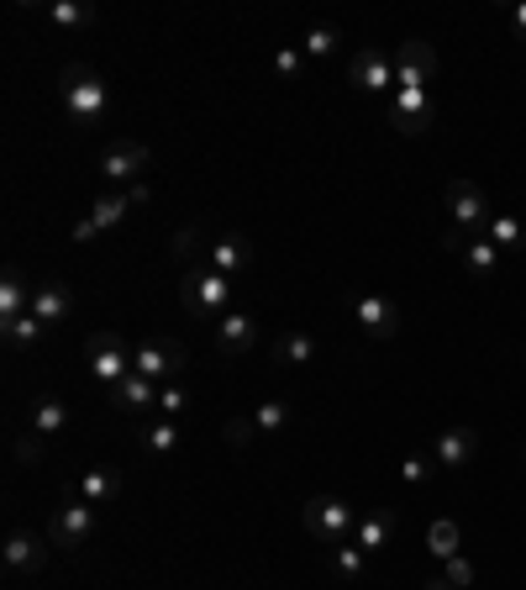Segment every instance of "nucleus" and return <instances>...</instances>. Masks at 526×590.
<instances>
[{
    "mask_svg": "<svg viewBox=\"0 0 526 590\" xmlns=\"http://www.w3.org/2000/svg\"><path fill=\"white\" fill-rule=\"evenodd\" d=\"M426 543H432V553H437V559H458V543H464V532H458V522L437 517V522L426 528Z\"/></svg>",
    "mask_w": 526,
    "mask_h": 590,
    "instance_id": "7c9ffc66",
    "label": "nucleus"
},
{
    "mask_svg": "<svg viewBox=\"0 0 526 590\" xmlns=\"http://www.w3.org/2000/svg\"><path fill=\"white\" fill-rule=\"evenodd\" d=\"M101 532V507H90L84 496H74V490H63V507H53V517H48V543L53 549H84L90 538Z\"/></svg>",
    "mask_w": 526,
    "mask_h": 590,
    "instance_id": "20e7f679",
    "label": "nucleus"
},
{
    "mask_svg": "<svg viewBox=\"0 0 526 590\" xmlns=\"http://www.w3.org/2000/svg\"><path fill=\"white\" fill-rule=\"evenodd\" d=\"M395 69H411V74H422V80H432L437 74V53H432V42H422V38H405V42H395Z\"/></svg>",
    "mask_w": 526,
    "mask_h": 590,
    "instance_id": "b1692460",
    "label": "nucleus"
},
{
    "mask_svg": "<svg viewBox=\"0 0 526 590\" xmlns=\"http://www.w3.org/2000/svg\"><path fill=\"white\" fill-rule=\"evenodd\" d=\"M253 422H259V432H284V422H290V407H284L280 396H269V401H259Z\"/></svg>",
    "mask_w": 526,
    "mask_h": 590,
    "instance_id": "72a5a7b5",
    "label": "nucleus"
},
{
    "mask_svg": "<svg viewBox=\"0 0 526 590\" xmlns=\"http://www.w3.org/2000/svg\"><path fill=\"white\" fill-rule=\"evenodd\" d=\"M159 380H142V374H127V380H117V386L105 390V401L122 411V417H132V422H148V417H159Z\"/></svg>",
    "mask_w": 526,
    "mask_h": 590,
    "instance_id": "9d476101",
    "label": "nucleus"
},
{
    "mask_svg": "<svg viewBox=\"0 0 526 590\" xmlns=\"http://www.w3.org/2000/svg\"><path fill=\"white\" fill-rule=\"evenodd\" d=\"M48 538H38V532H27V528H11L6 532V549H0V564H6V574L11 580H32V574L48 564Z\"/></svg>",
    "mask_w": 526,
    "mask_h": 590,
    "instance_id": "1a4fd4ad",
    "label": "nucleus"
},
{
    "mask_svg": "<svg viewBox=\"0 0 526 590\" xmlns=\"http://www.w3.org/2000/svg\"><path fill=\"white\" fill-rule=\"evenodd\" d=\"M132 374L159 380V386L180 380L184 374V348L169 343V338H142V343H132Z\"/></svg>",
    "mask_w": 526,
    "mask_h": 590,
    "instance_id": "0eeeda50",
    "label": "nucleus"
},
{
    "mask_svg": "<svg viewBox=\"0 0 526 590\" xmlns=\"http://www.w3.org/2000/svg\"><path fill=\"white\" fill-rule=\"evenodd\" d=\"M458 264L468 269V280H489V274L500 269V248L489 243V238H468V243L458 248Z\"/></svg>",
    "mask_w": 526,
    "mask_h": 590,
    "instance_id": "5701e85b",
    "label": "nucleus"
},
{
    "mask_svg": "<svg viewBox=\"0 0 526 590\" xmlns=\"http://www.w3.org/2000/svg\"><path fill=\"white\" fill-rule=\"evenodd\" d=\"M32 296H38V290L21 280V269H6V280H0V327L27 317V311H32Z\"/></svg>",
    "mask_w": 526,
    "mask_h": 590,
    "instance_id": "4be33fe9",
    "label": "nucleus"
},
{
    "mask_svg": "<svg viewBox=\"0 0 526 590\" xmlns=\"http://www.w3.org/2000/svg\"><path fill=\"white\" fill-rule=\"evenodd\" d=\"M69 311H74V296H69V286H59V280L38 286V296H32V317H38L42 327H63V322H69Z\"/></svg>",
    "mask_w": 526,
    "mask_h": 590,
    "instance_id": "aec40b11",
    "label": "nucleus"
},
{
    "mask_svg": "<svg viewBox=\"0 0 526 590\" xmlns=\"http://www.w3.org/2000/svg\"><path fill=\"white\" fill-rule=\"evenodd\" d=\"M422 590H458V586H447L443 574H437V580H426V586H422Z\"/></svg>",
    "mask_w": 526,
    "mask_h": 590,
    "instance_id": "79ce46f5",
    "label": "nucleus"
},
{
    "mask_svg": "<svg viewBox=\"0 0 526 590\" xmlns=\"http://www.w3.org/2000/svg\"><path fill=\"white\" fill-rule=\"evenodd\" d=\"M59 101L74 122L95 127L111 117V90H105V80L90 69V63H63L59 69Z\"/></svg>",
    "mask_w": 526,
    "mask_h": 590,
    "instance_id": "f257e3e1",
    "label": "nucleus"
},
{
    "mask_svg": "<svg viewBox=\"0 0 526 590\" xmlns=\"http://www.w3.org/2000/svg\"><path fill=\"white\" fill-rule=\"evenodd\" d=\"M11 453H17L21 464H42V438L38 432H21L17 443H11Z\"/></svg>",
    "mask_w": 526,
    "mask_h": 590,
    "instance_id": "58836bf2",
    "label": "nucleus"
},
{
    "mask_svg": "<svg viewBox=\"0 0 526 590\" xmlns=\"http://www.w3.org/2000/svg\"><path fill=\"white\" fill-rule=\"evenodd\" d=\"M138 443H142V453H153V459H174L184 448V428L169 422V417H148V422H138Z\"/></svg>",
    "mask_w": 526,
    "mask_h": 590,
    "instance_id": "f3484780",
    "label": "nucleus"
},
{
    "mask_svg": "<svg viewBox=\"0 0 526 590\" xmlns=\"http://www.w3.org/2000/svg\"><path fill=\"white\" fill-rule=\"evenodd\" d=\"M332 570H337V580H347V586H353V580H364L368 553L358 549L353 538H347V543H337V549H332Z\"/></svg>",
    "mask_w": 526,
    "mask_h": 590,
    "instance_id": "cd10ccee",
    "label": "nucleus"
},
{
    "mask_svg": "<svg viewBox=\"0 0 526 590\" xmlns=\"http://www.w3.org/2000/svg\"><path fill=\"white\" fill-rule=\"evenodd\" d=\"M48 21H53V27H90V21H95V6H90V0H53V6H48Z\"/></svg>",
    "mask_w": 526,
    "mask_h": 590,
    "instance_id": "c756f323",
    "label": "nucleus"
},
{
    "mask_svg": "<svg viewBox=\"0 0 526 590\" xmlns=\"http://www.w3.org/2000/svg\"><path fill=\"white\" fill-rule=\"evenodd\" d=\"M274 364H311L316 359V338L311 332H284V338H274Z\"/></svg>",
    "mask_w": 526,
    "mask_h": 590,
    "instance_id": "a878e982",
    "label": "nucleus"
},
{
    "mask_svg": "<svg viewBox=\"0 0 526 590\" xmlns=\"http://www.w3.org/2000/svg\"><path fill=\"white\" fill-rule=\"evenodd\" d=\"M443 580L447 586H458V590H468L474 586V564H468L464 553H458V559H443Z\"/></svg>",
    "mask_w": 526,
    "mask_h": 590,
    "instance_id": "4c0bfd02",
    "label": "nucleus"
},
{
    "mask_svg": "<svg viewBox=\"0 0 526 590\" xmlns=\"http://www.w3.org/2000/svg\"><path fill=\"white\" fill-rule=\"evenodd\" d=\"M522 459H526V443H522Z\"/></svg>",
    "mask_w": 526,
    "mask_h": 590,
    "instance_id": "37998d69",
    "label": "nucleus"
},
{
    "mask_svg": "<svg viewBox=\"0 0 526 590\" xmlns=\"http://www.w3.org/2000/svg\"><path fill=\"white\" fill-rule=\"evenodd\" d=\"M74 496H84L90 507H111L117 496H122V469L117 464H101V469H84L80 480H74Z\"/></svg>",
    "mask_w": 526,
    "mask_h": 590,
    "instance_id": "a211bd4d",
    "label": "nucleus"
},
{
    "mask_svg": "<svg viewBox=\"0 0 526 590\" xmlns=\"http://www.w3.org/2000/svg\"><path fill=\"white\" fill-rule=\"evenodd\" d=\"M90 374L105 390L132 374V343H127L122 332H90Z\"/></svg>",
    "mask_w": 526,
    "mask_h": 590,
    "instance_id": "6e6552de",
    "label": "nucleus"
},
{
    "mask_svg": "<svg viewBox=\"0 0 526 590\" xmlns=\"http://www.w3.org/2000/svg\"><path fill=\"white\" fill-rule=\"evenodd\" d=\"M222 438H226L232 448H247L253 438H259V422H253V417H232V422L222 428Z\"/></svg>",
    "mask_w": 526,
    "mask_h": 590,
    "instance_id": "e433bc0d",
    "label": "nucleus"
},
{
    "mask_svg": "<svg viewBox=\"0 0 526 590\" xmlns=\"http://www.w3.org/2000/svg\"><path fill=\"white\" fill-rule=\"evenodd\" d=\"M142 169H153V153H148L142 143H111V148H105L101 174H105L111 184H132Z\"/></svg>",
    "mask_w": 526,
    "mask_h": 590,
    "instance_id": "4468645a",
    "label": "nucleus"
},
{
    "mask_svg": "<svg viewBox=\"0 0 526 590\" xmlns=\"http://www.w3.org/2000/svg\"><path fill=\"white\" fill-rule=\"evenodd\" d=\"M305 69H311V59H305L301 42H284L274 53V74H284V80H305Z\"/></svg>",
    "mask_w": 526,
    "mask_h": 590,
    "instance_id": "2f4dec72",
    "label": "nucleus"
},
{
    "mask_svg": "<svg viewBox=\"0 0 526 590\" xmlns=\"http://www.w3.org/2000/svg\"><path fill=\"white\" fill-rule=\"evenodd\" d=\"M474 453H479V432L464 428V422L432 438V459H437L443 469H468L474 464Z\"/></svg>",
    "mask_w": 526,
    "mask_h": 590,
    "instance_id": "ddd939ff",
    "label": "nucleus"
},
{
    "mask_svg": "<svg viewBox=\"0 0 526 590\" xmlns=\"http://www.w3.org/2000/svg\"><path fill=\"white\" fill-rule=\"evenodd\" d=\"M510 27H516V38H526V0L510 11Z\"/></svg>",
    "mask_w": 526,
    "mask_h": 590,
    "instance_id": "a19ab883",
    "label": "nucleus"
},
{
    "mask_svg": "<svg viewBox=\"0 0 526 590\" xmlns=\"http://www.w3.org/2000/svg\"><path fill=\"white\" fill-rule=\"evenodd\" d=\"M390 538H395V517H390L385 507L364 511V517L353 522V543H358L364 553H385V549H390Z\"/></svg>",
    "mask_w": 526,
    "mask_h": 590,
    "instance_id": "6ab92c4d",
    "label": "nucleus"
},
{
    "mask_svg": "<svg viewBox=\"0 0 526 590\" xmlns=\"http://www.w3.org/2000/svg\"><path fill=\"white\" fill-rule=\"evenodd\" d=\"M347 80L368 90V96H380V90H395V59H390L385 48H358L353 63H347Z\"/></svg>",
    "mask_w": 526,
    "mask_h": 590,
    "instance_id": "f8f14e48",
    "label": "nucleus"
},
{
    "mask_svg": "<svg viewBox=\"0 0 526 590\" xmlns=\"http://www.w3.org/2000/svg\"><path fill=\"white\" fill-rule=\"evenodd\" d=\"M432 117H437V106H432V80L411 74V69H395L390 127H395L401 138H422V132H432Z\"/></svg>",
    "mask_w": 526,
    "mask_h": 590,
    "instance_id": "7ed1b4c3",
    "label": "nucleus"
},
{
    "mask_svg": "<svg viewBox=\"0 0 526 590\" xmlns=\"http://www.w3.org/2000/svg\"><path fill=\"white\" fill-rule=\"evenodd\" d=\"M42 332H48V327L27 311V317H17V322H6V348H11V353H21V348H38Z\"/></svg>",
    "mask_w": 526,
    "mask_h": 590,
    "instance_id": "c85d7f7f",
    "label": "nucleus"
},
{
    "mask_svg": "<svg viewBox=\"0 0 526 590\" xmlns=\"http://www.w3.org/2000/svg\"><path fill=\"white\" fill-rule=\"evenodd\" d=\"M211 332H216V353H222V359H237V353H247V348L259 343V322H253L247 311H226Z\"/></svg>",
    "mask_w": 526,
    "mask_h": 590,
    "instance_id": "dca6fc26",
    "label": "nucleus"
},
{
    "mask_svg": "<svg viewBox=\"0 0 526 590\" xmlns=\"http://www.w3.org/2000/svg\"><path fill=\"white\" fill-rule=\"evenodd\" d=\"M184 411H190V386H180V380H169V386L159 390V417H169V422H180Z\"/></svg>",
    "mask_w": 526,
    "mask_h": 590,
    "instance_id": "473e14b6",
    "label": "nucleus"
},
{
    "mask_svg": "<svg viewBox=\"0 0 526 590\" xmlns=\"http://www.w3.org/2000/svg\"><path fill=\"white\" fill-rule=\"evenodd\" d=\"M301 48H305V59H332L337 53V32L332 27H311Z\"/></svg>",
    "mask_w": 526,
    "mask_h": 590,
    "instance_id": "c9c22d12",
    "label": "nucleus"
},
{
    "mask_svg": "<svg viewBox=\"0 0 526 590\" xmlns=\"http://www.w3.org/2000/svg\"><path fill=\"white\" fill-rule=\"evenodd\" d=\"M180 301H184V311L205 327H216L226 311H237V306H232V280L205 264H190L180 274Z\"/></svg>",
    "mask_w": 526,
    "mask_h": 590,
    "instance_id": "f03ea898",
    "label": "nucleus"
},
{
    "mask_svg": "<svg viewBox=\"0 0 526 590\" xmlns=\"http://www.w3.org/2000/svg\"><path fill=\"white\" fill-rule=\"evenodd\" d=\"M353 322L364 327L374 343H390L401 332V306L390 296H353Z\"/></svg>",
    "mask_w": 526,
    "mask_h": 590,
    "instance_id": "9b49d317",
    "label": "nucleus"
},
{
    "mask_svg": "<svg viewBox=\"0 0 526 590\" xmlns=\"http://www.w3.org/2000/svg\"><path fill=\"white\" fill-rule=\"evenodd\" d=\"M301 522H305V532H311L316 543L337 549V543H347V538H353V522H358V511L347 507L343 496H311V501L301 507Z\"/></svg>",
    "mask_w": 526,
    "mask_h": 590,
    "instance_id": "39448f33",
    "label": "nucleus"
},
{
    "mask_svg": "<svg viewBox=\"0 0 526 590\" xmlns=\"http://www.w3.org/2000/svg\"><path fill=\"white\" fill-rule=\"evenodd\" d=\"M201 264L226 274V280H237V274L253 264V243H247V238H216V243L201 248Z\"/></svg>",
    "mask_w": 526,
    "mask_h": 590,
    "instance_id": "2eb2a0df",
    "label": "nucleus"
},
{
    "mask_svg": "<svg viewBox=\"0 0 526 590\" xmlns=\"http://www.w3.org/2000/svg\"><path fill=\"white\" fill-rule=\"evenodd\" d=\"M485 238L500 248V253H516V248L526 243V227H522V217H510V211H495V217H489V227H485Z\"/></svg>",
    "mask_w": 526,
    "mask_h": 590,
    "instance_id": "bb28decb",
    "label": "nucleus"
},
{
    "mask_svg": "<svg viewBox=\"0 0 526 590\" xmlns=\"http://www.w3.org/2000/svg\"><path fill=\"white\" fill-rule=\"evenodd\" d=\"M522 359H526V353H522Z\"/></svg>",
    "mask_w": 526,
    "mask_h": 590,
    "instance_id": "c03bdc74",
    "label": "nucleus"
},
{
    "mask_svg": "<svg viewBox=\"0 0 526 590\" xmlns=\"http://www.w3.org/2000/svg\"><path fill=\"white\" fill-rule=\"evenodd\" d=\"M447 211H453V232H474V238H485L489 217H495V206H489V196L479 190L474 180H453L447 184Z\"/></svg>",
    "mask_w": 526,
    "mask_h": 590,
    "instance_id": "423d86ee",
    "label": "nucleus"
},
{
    "mask_svg": "<svg viewBox=\"0 0 526 590\" xmlns=\"http://www.w3.org/2000/svg\"><path fill=\"white\" fill-rule=\"evenodd\" d=\"M132 190H105V196H95V206H90V222L101 227V232H111V227L127 222V211H132Z\"/></svg>",
    "mask_w": 526,
    "mask_h": 590,
    "instance_id": "393cba45",
    "label": "nucleus"
},
{
    "mask_svg": "<svg viewBox=\"0 0 526 590\" xmlns=\"http://www.w3.org/2000/svg\"><path fill=\"white\" fill-rule=\"evenodd\" d=\"M432 469H443L432 453H405V459H401V480H405V486H426V480H432Z\"/></svg>",
    "mask_w": 526,
    "mask_h": 590,
    "instance_id": "f704fd0d",
    "label": "nucleus"
},
{
    "mask_svg": "<svg viewBox=\"0 0 526 590\" xmlns=\"http://www.w3.org/2000/svg\"><path fill=\"white\" fill-rule=\"evenodd\" d=\"M69 428V401L63 396H38L32 411H27V432H38V438H53V432Z\"/></svg>",
    "mask_w": 526,
    "mask_h": 590,
    "instance_id": "412c9836",
    "label": "nucleus"
},
{
    "mask_svg": "<svg viewBox=\"0 0 526 590\" xmlns=\"http://www.w3.org/2000/svg\"><path fill=\"white\" fill-rule=\"evenodd\" d=\"M95 238H101V227L90 222V211H84L80 222H74V243H95Z\"/></svg>",
    "mask_w": 526,
    "mask_h": 590,
    "instance_id": "ea45409f",
    "label": "nucleus"
}]
</instances>
